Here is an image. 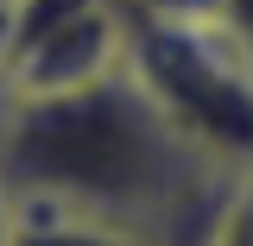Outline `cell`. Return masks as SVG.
<instances>
[{"label": "cell", "mask_w": 253, "mask_h": 246, "mask_svg": "<svg viewBox=\"0 0 253 246\" xmlns=\"http://www.w3.org/2000/svg\"><path fill=\"white\" fill-rule=\"evenodd\" d=\"M126 70L196 158L253 164V63L221 26H126Z\"/></svg>", "instance_id": "obj_2"}, {"label": "cell", "mask_w": 253, "mask_h": 246, "mask_svg": "<svg viewBox=\"0 0 253 246\" xmlns=\"http://www.w3.org/2000/svg\"><path fill=\"white\" fill-rule=\"evenodd\" d=\"M221 177L228 171L177 139L126 63L89 89L19 95L0 152V189L13 209H63L139 227L158 246L203 240Z\"/></svg>", "instance_id": "obj_1"}, {"label": "cell", "mask_w": 253, "mask_h": 246, "mask_svg": "<svg viewBox=\"0 0 253 246\" xmlns=\"http://www.w3.org/2000/svg\"><path fill=\"white\" fill-rule=\"evenodd\" d=\"M6 13V82L19 95L89 89L126 63V19L114 0H19Z\"/></svg>", "instance_id": "obj_3"}, {"label": "cell", "mask_w": 253, "mask_h": 246, "mask_svg": "<svg viewBox=\"0 0 253 246\" xmlns=\"http://www.w3.org/2000/svg\"><path fill=\"white\" fill-rule=\"evenodd\" d=\"M196 246H253V164H241V171L221 177Z\"/></svg>", "instance_id": "obj_5"}, {"label": "cell", "mask_w": 253, "mask_h": 246, "mask_svg": "<svg viewBox=\"0 0 253 246\" xmlns=\"http://www.w3.org/2000/svg\"><path fill=\"white\" fill-rule=\"evenodd\" d=\"M126 26H215L221 0H114Z\"/></svg>", "instance_id": "obj_6"}, {"label": "cell", "mask_w": 253, "mask_h": 246, "mask_svg": "<svg viewBox=\"0 0 253 246\" xmlns=\"http://www.w3.org/2000/svg\"><path fill=\"white\" fill-rule=\"evenodd\" d=\"M0 6H19V0H0Z\"/></svg>", "instance_id": "obj_10"}, {"label": "cell", "mask_w": 253, "mask_h": 246, "mask_svg": "<svg viewBox=\"0 0 253 246\" xmlns=\"http://www.w3.org/2000/svg\"><path fill=\"white\" fill-rule=\"evenodd\" d=\"M215 26H221V38H228V44L253 63V0H221Z\"/></svg>", "instance_id": "obj_7"}, {"label": "cell", "mask_w": 253, "mask_h": 246, "mask_svg": "<svg viewBox=\"0 0 253 246\" xmlns=\"http://www.w3.org/2000/svg\"><path fill=\"white\" fill-rule=\"evenodd\" d=\"M0 246H13V202H6V189H0Z\"/></svg>", "instance_id": "obj_9"}, {"label": "cell", "mask_w": 253, "mask_h": 246, "mask_svg": "<svg viewBox=\"0 0 253 246\" xmlns=\"http://www.w3.org/2000/svg\"><path fill=\"white\" fill-rule=\"evenodd\" d=\"M13 246H158L139 227L63 215V209H13Z\"/></svg>", "instance_id": "obj_4"}, {"label": "cell", "mask_w": 253, "mask_h": 246, "mask_svg": "<svg viewBox=\"0 0 253 246\" xmlns=\"http://www.w3.org/2000/svg\"><path fill=\"white\" fill-rule=\"evenodd\" d=\"M13 107H19V89L6 82V70H0V152H6V126H13Z\"/></svg>", "instance_id": "obj_8"}]
</instances>
